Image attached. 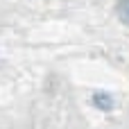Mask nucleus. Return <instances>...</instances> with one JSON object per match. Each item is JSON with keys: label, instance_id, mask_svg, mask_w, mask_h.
I'll return each instance as SVG.
<instances>
[{"label": "nucleus", "instance_id": "nucleus-1", "mask_svg": "<svg viewBox=\"0 0 129 129\" xmlns=\"http://www.w3.org/2000/svg\"><path fill=\"white\" fill-rule=\"evenodd\" d=\"M93 102H95V107H100L104 111H111L113 109V98L109 93H95L93 95Z\"/></svg>", "mask_w": 129, "mask_h": 129}, {"label": "nucleus", "instance_id": "nucleus-2", "mask_svg": "<svg viewBox=\"0 0 129 129\" xmlns=\"http://www.w3.org/2000/svg\"><path fill=\"white\" fill-rule=\"evenodd\" d=\"M118 16H120L122 23L129 25V0H120L118 2Z\"/></svg>", "mask_w": 129, "mask_h": 129}]
</instances>
